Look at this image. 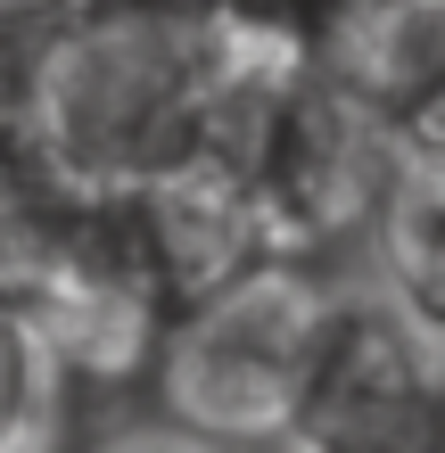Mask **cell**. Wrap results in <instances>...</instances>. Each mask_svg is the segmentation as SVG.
Returning a JSON list of instances; mask_svg holds the SVG:
<instances>
[{
  "label": "cell",
  "instance_id": "4",
  "mask_svg": "<svg viewBox=\"0 0 445 453\" xmlns=\"http://www.w3.org/2000/svg\"><path fill=\"white\" fill-rule=\"evenodd\" d=\"M34 322L58 346L66 380H157V355H165L181 305L157 280L149 248L133 239L124 198H91V223L74 239V256L34 297Z\"/></svg>",
  "mask_w": 445,
  "mask_h": 453
},
{
  "label": "cell",
  "instance_id": "1",
  "mask_svg": "<svg viewBox=\"0 0 445 453\" xmlns=\"http://www.w3.org/2000/svg\"><path fill=\"white\" fill-rule=\"evenodd\" d=\"M248 42L206 0H74L42 42L25 124L83 190H149L206 157Z\"/></svg>",
  "mask_w": 445,
  "mask_h": 453
},
{
  "label": "cell",
  "instance_id": "6",
  "mask_svg": "<svg viewBox=\"0 0 445 453\" xmlns=\"http://www.w3.org/2000/svg\"><path fill=\"white\" fill-rule=\"evenodd\" d=\"M66 363L42 338L34 305L0 297V453H58L66 437Z\"/></svg>",
  "mask_w": 445,
  "mask_h": 453
},
{
  "label": "cell",
  "instance_id": "9",
  "mask_svg": "<svg viewBox=\"0 0 445 453\" xmlns=\"http://www.w3.org/2000/svg\"><path fill=\"white\" fill-rule=\"evenodd\" d=\"M116 453H215V445H190V437H141V445H116Z\"/></svg>",
  "mask_w": 445,
  "mask_h": 453
},
{
  "label": "cell",
  "instance_id": "8",
  "mask_svg": "<svg viewBox=\"0 0 445 453\" xmlns=\"http://www.w3.org/2000/svg\"><path fill=\"white\" fill-rule=\"evenodd\" d=\"M240 42H265V50H297V58H313V42L330 34L338 17L355 9V0H206Z\"/></svg>",
  "mask_w": 445,
  "mask_h": 453
},
{
  "label": "cell",
  "instance_id": "5",
  "mask_svg": "<svg viewBox=\"0 0 445 453\" xmlns=\"http://www.w3.org/2000/svg\"><path fill=\"white\" fill-rule=\"evenodd\" d=\"M91 198L34 124H0V297L34 305L58 264L74 256V239L91 223Z\"/></svg>",
  "mask_w": 445,
  "mask_h": 453
},
{
  "label": "cell",
  "instance_id": "3",
  "mask_svg": "<svg viewBox=\"0 0 445 453\" xmlns=\"http://www.w3.org/2000/svg\"><path fill=\"white\" fill-rule=\"evenodd\" d=\"M289 453H445V346L396 305L347 297Z\"/></svg>",
  "mask_w": 445,
  "mask_h": 453
},
{
  "label": "cell",
  "instance_id": "2",
  "mask_svg": "<svg viewBox=\"0 0 445 453\" xmlns=\"http://www.w3.org/2000/svg\"><path fill=\"white\" fill-rule=\"evenodd\" d=\"M347 297L297 256H272L190 305L157 355V412L190 445L215 453H280L322 388Z\"/></svg>",
  "mask_w": 445,
  "mask_h": 453
},
{
  "label": "cell",
  "instance_id": "7",
  "mask_svg": "<svg viewBox=\"0 0 445 453\" xmlns=\"http://www.w3.org/2000/svg\"><path fill=\"white\" fill-rule=\"evenodd\" d=\"M380 248H387V305L445 346V173H404Z\"/></svg>",
  "mask_w": 445,
  "mask_h": 453
}]
</instances>
